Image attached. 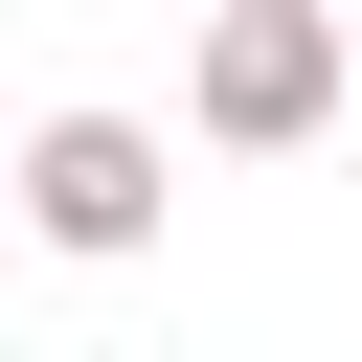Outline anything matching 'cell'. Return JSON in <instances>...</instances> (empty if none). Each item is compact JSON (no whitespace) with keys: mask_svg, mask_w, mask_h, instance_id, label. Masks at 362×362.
Wrapping results in <instances>:
<instances>
[{"mask_svg":"<svg viewBox=\"0 0 362 362\" xmlns=\"http://www.w3.org/2000/svg\"><path fill=\"white\" fill-rule=\"evenodd\" d=\"M0 226H23V204H0Z\"/></svg>","mask_w":362,"mask_h":362,"instance_id":"obj_3","label":"cell"},{"mask_svg":"<svg viewBox=\"0 0 362 362\" xmlns=\"http://www.w3.org/2000/svg\"><path fill=\"white\" fill-rule=\"evenodd\" d=\"M0 204H23L45 249L136 272V249H158V204H181V158H158V113H45V136L0 158Z\"/></svg>","mask_w":362,"mask_h":362,"instance_id":"obj_1","label":"cell"},{"mask_svg":"<svg viewBox=\"0 0 362 362\" xmlns=\"http://www.w3.org/2000/svg\"><path fill=\"white\" fill-rule=\"evenodd\" d=\"M181 113H204L226 158H294V136L339 113V23H317V0H226L204 68H181Z\"/></svg>","mask_w":362,"mask_h":362,"instance_id":"obj_2","label":"cell"}]
</instances>
